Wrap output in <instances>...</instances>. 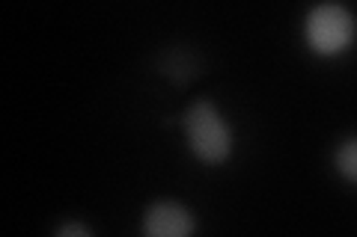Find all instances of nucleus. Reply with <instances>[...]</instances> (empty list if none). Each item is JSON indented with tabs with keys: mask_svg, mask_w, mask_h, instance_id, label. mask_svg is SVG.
Instances as JSON below:
<instances>
[{
	"mask_svg": "<svg viewBox=\"0 0 357 237\" xmlns=\"http://www.w3.org/2000/svg\"><path fill=\"white\" fill-rule=\"evenodd\" d=\"M354 15L340 3H321L307 15V42L321 56L342 54L354 42Z\"/></svg>",
	"mask_w": 357,
	"mask_h": 237,
	"instance_id": "f03ea898",
	"label": "nucleus"
},
{
	"mask_svg": "<svg viewBox=\"0 0 357 237\" xmlns=\"http://www.w3.org/2000/svg\"><path fill=\"white\" fill-rule=\"evenodd\" d=\"M337 169L342 172V178L357 184V137L345 140L337 149Z\"/></svg>",
	"mask_w": 357,
	"mask_h": 237,
	"instance_id": "20e7f679",
	"label": "nucleus"
},
{
	"mask_svg": "<svg viewBox=\"0 0 357 237\" xmlns=\"http://www.w3.org/2000/svg\"><path fill=\"white\" fill-rule=\"evenodd\" d=\"M185 131H188V142H191L194 154L203 163H220L229 157L232 133L227 128V122L220 119L215 104L197 101V104L185 113Z\"/></svg>",
	"mask_w": 357,
	"mask_h": 237,
	"instance_id": "f257e3e1",
	"label": "nucleus"
},
{
	"mask_svg": "<svg viewBox=\"0 0 357 237\" xmlns=\"http://www.w3.org/2000/svg\"><path fill=\"white\" fill-rule=\"evenodd\" d=\"M143 231L149 237H185L194 231V217L178 202H158L143 217Z\"/></svg>",
	"mask_w": 357,
	"mask_h": 237,
	"instance_id": "7ed1b4c3",
	"label": "nucleus"
},
{
	"mask_svg": "<svg viewBox=\"0 0 357 237\" xmlns=\"http://www.w3.org/2000/svg\"><path fill=\"white\" fill-rule=\"evenodd\" d=\"M57 234H89V229H86V225H77V222H69V225H63V229L57 231Z\"/></svg>",
	"mask_w": 357,
	"mask_h": 237,
	"instance_id": "39448f33",
	"label": "nucleus"
}]
</instances>
